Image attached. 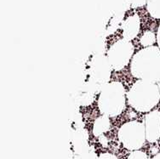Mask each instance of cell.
Masks as SVG:
<instances>
[{"instance_id":"cell-3","label":"cell","mask_w":160,"mask_h":159,"mask_svg":"<svg viewBox=\"0 0 160 159\" xmlns=\"http://www.w3.org/2000/svg\"><path fill=\"white\" fill-rule=\"evenodd\" d=\"M126 106V92L123 83L112 82L100 91L98 107L103 115L114 117L122 113Z\"/></svg>"},{"instance_id":"cell-7","label":"cell","mask_w":160,"mask_h":159,"mask_svg":"<svg viewBox=\"0 0 160 159\" xmlns=\"http://www.w3.org/2000/svg\"><path fill=\"white\" fill-rule=\"evenodd\" d=\"M145 130L147 141L154 143L160 138V112L158 110L149 112L145 117Z\"/></svg>"},{"instance_id":"cell-15","label":"cell","mask_w":160,"mask_h":159,"mask_svg":"<svg viewBox=\"0 0 160 159\" xmlns=\"http://www.w3.org/2000/svg\"><path fill=\"white\" fill-rule=\"evenodd\" d=\"M157 42H158V48L160 49V26L158 29V34H157Z\"/></svg>"},{"instance_id":"cell-17","label":"cell","mask_w":160,"mask_h":159,"mask_svg":"<svg viewBox=\"0 0 160 159\" xmlns=\"http://www.w3.org/2000/svg\"><path fill=\"white\" fill-rule=\"evenodd\" d=\"M158 89H159V92H160V79L158 80Z\"/></svg>"},{"instance_id":"cell-10","label":"cell","mask_w":160,"mask_h":159,"mask_svg":"<svg viewBox=\"0 0 160 159\" xmlns=\"http://www.w3.org/2000/svg\"><path fill=\"white\" fill-rule=\"evenodd\" d=\"M110 126H111V123H110L109 117L106 115L99 117L95 120V122H94L93 134L96 137H100L109 130Z\"/></svg>"},{"instance_id":"cell-4","label":"cell","mask_w":160,"mask_h":159,"mask_svg":"<svg viewBox=\"0 0 160 159\" xmlns=\"http://www.w3.org/2000/svg\"><path fill=\"white\" fill-rule=\"evenodd\" d=\"M112 67L107 56L97 54L93 57L87 71V84L89 91H101L102 88L108 83L111 77Z\"/></svg>"},{"instance_id":"cell-9","label":"cell","mask_w":160,"mask_h":159,"mask_svg":"<svg viewBox=\"0 0 160 159\" xmlns=\"http://www.w3.org/2000/svg\"><path fill=\"white\" fill-rule=\"evenodd\" d=\"M72 143L77 155H80L89 150L87 132L83 129H76L72 135Z\"/></svg>"},{"instance_id":"cell-8","label":"cell","mask_w":160,"mask_h":159,"mask_svg":"<svg viewBox=\"0 0 160 159\" xmlns=\"http://www.w3.org/2000/svg\"><path fill=\"white\" fill-rule=\"evenodd\" d=\"M140 31V18L138 15H132L127 19L123 27L124 39L132 40L138 35Z\"/></svg>"},{"instance_id":"cell-6","label":"cell","mask_w":160,"mask_h":159,"mask_svg":"<svg viewBox=\"0 0 160 159\" xmlns=\"http://www.w3.org/2000/svg\"><path fill=\"white\" fill-rule=\"evenodd\" d=\"M134 46L126 39H120L112 44L108 49L107 57L114 71H121L132 60Z\"/></svg>"},{"instance_id":"cell-14","label":"cell","mask_w":160,"mask_h":159,"mask_svg":"<svg viewBox=\"0 0 160 159\" xmlns=\"http://www.w3.org/2000/svg\"><path fill=\"white\" fill-rule=\"evenodd\" d=\"M99 159H118L117 157L113 155V154H112V153H102L100 155L99 157Z\"/></svg>"},{"instance_id":"cell-13","label":"cell","mask_w":160,"mask_h":159,"mask_svg":"<svg viewBox=\"0 0 160 159\" xmlns=\"http://www.w3.org/2000/svg\"><path fill=\"white\" fill-rule=\"evenodd\" d=\"M77 159H99V157H97V155L94 152L88 150L85 152L78 155Z\"/></svg>"},{"instance_id":"cell-12","label":"cell","mask_w":160,"mask_h":159,"mask_svg":"<svg viewBox=\"0 0 160 159\" xmlns=\"http://www.w3.org/2000/svg\"><path fill=\"white\" fill-rule=\"evenodd\" d=\"M128 159H149L148 156L142 151H134L128 157Z\"/></svg>"},{"instance_id":"cell-2","label":"cell","mask_w":160,"mask_h":159,"mask_svg":"<svg viewBox=\"0 0 160 159\" xmlns=\"http://www.w3.org/2000/svg\"><path fill=\"white\" fill-rule=\"evenodd\" d=\"M127 100L133 109L140 112H149L160 101V92L156 83L137 80L127 93Z\"/></svg>"},{"instance_id":"cell-1","label":"cell","mask_w":160,"mask_h":159,"mask_svg":"<svg viewBox=\"0 0 160 159\" xmlns=\"http://www.w3.org/2000/svg\"><path fill=\"white\" fill-rule=\"evenodd\" d=\"M133 77L140 80L158 82L160 79V49L151 46L141 49L133 56L130 63Z\"/></svg>"},{"instance_id":"cell-5","label":"cell","mask_w":160,"mask_h":159,"mask_svg":"<svg viewBox=\"0 0 160 159\" xmlns=\"http://www.w3.org/2000/svg\"><path fill=\"white\" fill-rule=\"evenodd\" d=\"M118 137L123 147L128 150H140L147 140L145 125L138 121L125 122L118 129Z\"/></svg>"},{"instance_id":"cell-16","label":"cell","mask_w":160,"mask_h":159,"mask_svg":"<svg viewBox=\"0 0 160 159\" xmlns=\"http://www.w3.org/2000/svg\"><path fill=\"white\" fill-rule=\"evenodd\" d=\"M152 159H160V153H158L157 155H155Z\"/></svg>"},{"instance_id":"cell-11","label":"cell","mask_w":160,"mask_h":159,"mask_svg":"<svg viewBox=\"0 0 160 159\" xmlns=\"http://www.w3.org/2000/svg\"><path fill=\"white\" fill-rule=\"evenodd\" d=\"M155 42H156L155 34L152 32H150V31L145 32L144 34L142 35V37L140 39V43H141L142 46H144L145 48L153 46Z\"/></svg>"}]
</instances>
